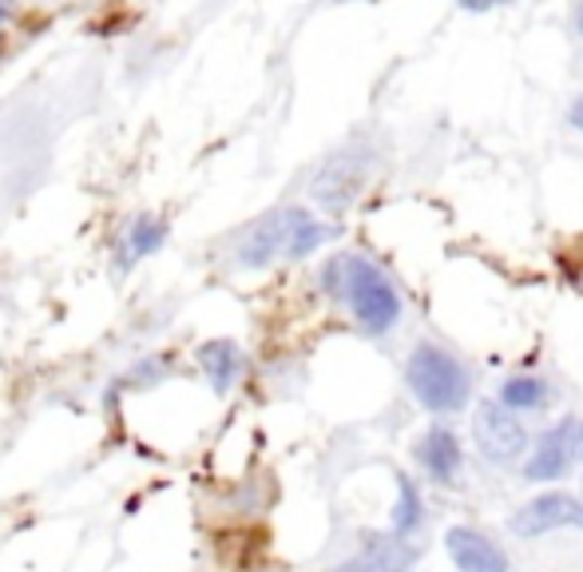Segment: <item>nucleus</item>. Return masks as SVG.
Listing matches in <instances>:
<instances>
[{
  "mask_svg": "<svg viewBox=\"0 0 583 572\" xmlns=\"http://www.w3.org/2000/svg\"><path fill=\"white\" fill-rule=\"evenodd\" d=\"M326 291L333 298H345L354 318L369 334H385L393 322L401 318V298L393 291V282L381 275V267H373L362 255H338L326 263Z\"/></svg>",
  "mask_w": 583,
  "mask_h": 572,
  "instance_id": "1",
  "label": "nucleus"
},
{
  "mask_svg": "<svg viewBox=\"0 0 583 572\" xmlns=\"http://www.w3.org/2000/svg\"><path fill=\"white\" fill-rule=\"evenodd\" d=\"M405 382H409L413 397L433 414H457L469 402L465 366L441 346H417L405 363Z\"/></svg>",
  "mask_w": 583,
  "mask_h": 572,
  "instance_id": "2",
  "label": "nucleus"
},
{
  "mask_svg": "<svg viewBox=\"0 0 583 572\" xmlns=\"http://www.w3.org/2000/svg\"><path fill=\"white\" fill-rule=\"evenodd\" d=\"M369 167H373V155L362 152V148L333 155L330 164L318 171V179H314V199L326 211H345L366 188Z\"/></svg>",
  "mask_w": 583,
  "mask_h": 572,
  "instance_id": "3",
  "label": "nucleus"
},
{
  "mask_svg": "<svg viewBox=\"0 0 583 572\" xmlns=\"http://www.w3.org/2000/svg\"><path fill=\"white\" fill-rule=\"evenodd\" d=\"M472 437H477V445H481V454L489 457V461H496V466L516 461L528 445L524 425L516 421V414H508V409L496 406V402H484V406L477 409V418H472Z\"/></svg>",
  "mask_w": 583,
  "mask_h": 572,
  "instance_id": "4",
  "label": "nucleus"
},
{
  "mask_svg": "<svg viewBox=\"0 0 583 572\" xmlns=\"http://www.w3.org/2000/svg\"><path fill=\"white\" fill-rule=\"evenodd\" d=\"M556 529H583V501L572 493H540L512 517L516 537H544Z\"/></svg>",
  "mask_w": 583,
  "mask_h": 572,
  "instance_id": "5",
  "label": "nucleus"
},
{
  "mask_svg": "<svg viewBox=\"0 0 583 572\" xmlns=\"http://www.w3.org/2000/svg\"><path fill=\"white\" fill-rule=\"evenodd\" d=\"M572 433H575V418H563L560 425H552V430L536 442L532 457H528L524 478L528 481H556V478H563V473L572 469V461H575Z\"/></svg>",
  "mask_w": 583,
  "mask_h": 572,
  "instance_id": "6",
  "label": "nucleus"
},
{
  "mask_svg": "<svg viewBox=\"0 0 583 572\" xmlns=\"http://www.w3.org/2000/svg\"><path fill=\"white\" fill-rule=\"evenodd\" d=\"M417 545H409L405 537H369L366 549L342 561L333 572H409L417 564Z\"/></svg>",
  "mask_w": 583,
  "mask_h": 572,
  "instance_id": "7",
  "label": "nucleus"
},
{
  "mask_svg": "<svg viewBox=\"0 0 583 572\" xmlns=\"http://www.w3.org/2000/svg\"><path fill=\"white\" fill-rule=\"evenodd\" d=\"M448 557L460 572H508V557L492 537L477 533V529H453L445 537Z\"/></svg>",
  "mask_w": 583,
  "mask_h": 572,
  "instance_id": "8",
  "label": "nucleus"
},
{
  "mask_svg": "<svg viewBox=\"0 0 583 572\" xmlns=\"http://www.w3.org/2000/svg\"><path fill=\"white\" fill-rule=\"evenodd\" d=\"M282 246H287V211H275L246 231V239L239 243V263L242 267H266L270 258H282Z\"/></svg>",
  "mask_w": 583,
  "mask_h": 572,
  "instance_id": "9",
  "label": "nucleus"
},
{
  "mask_svg": "<svg viewBox=\"0 0 583 572\" xmlns=\"http://www.w3.org/2000/svg\"><path fill=\"white\" fill-rule=\"evenodd\" d=\"M421 466L429 469V478L441 481V485H453L460 473V445L448 430H429L421 437Z\"/></svg>",
  "mask_w": 583,
  "mask_h": 572,
  "instance_id": "10",
  "label": "nucleus"
},
{
  "mask_svg": "<svg viewBox=\"0 0 583 572\" xmlns=\"http://www.w3.org/2000/svg\"><path fill=\"white\" fill-rule=\"evenodd\" d=\"M199 366L206 370V378H211V385H215L218 394H227L242 374V354H239V346L227 339L206 342V346H199Z\"/></svg>",
  "mask_w": 583,
  "mask_h": 572,
  "instance_id": "11",
  "label": "nucleus"
},
{
  "mask_svg": "<svg viewBox=\"0 0 583 572\" xmlns=\"http://www.w3.org/2000/svg\"><path fill=\"white\" fill-rule=\"evenodd\" d=\"M326 239H330V231L314 215H306L302 207H287V246H282V258L314 255Z\"/></svg>",
  "mask_w": 583,
  "mask_h": 572,
  "instance_id": "12",
  "label": "nucleus"
},
{
  "mask_svg": "<svg viewBox=\"0 0 583 572\" xmlns=\"http://www.w3.org/2000/svg\"><path fill=\"white\" fill-rule=\"evenodd\" d=\"M163 239H167V223L160 219H136L131 223V234H127V246H124V258L127 263H139L143 255H151V251H160Z\"/></svg>",
  "mask_w": 583,
  "mask_h": 572,
  "instance_id": "13",
  "label": "nucleus"
},
{
  "mask_svg": "<svg viewBox=\"0 0 583 572\" xmlns=\"http://www.w3.org/2000/svg\"><path fill=\"white\" fill-rule=\"evenodd\" d=\"M417 525H421V497H417V485L401 473L397 478V509H393V533H397V537H409Z\"/></svg>",
  "mask_w": 583,
  "mask_h": 572,
  "instance_id": "14",
  "label": "nucleus"
},
{
  "mask_svg": "<svg viewBox=\"0 0 583 572\" xmlns=\"http://www.w3.org/2000/svg\"><path fill=\"white\" fill-rule=\"evenodd\" d=\"M544 382L540 378H512V382L500 385V406L504 409H540L544 406Z\"/></svg>",
  "mask_w": 583,
  "mask_h": 572,
  "instance_id": "15",
  "label": "nucleus"
},
{
  "mask_svg": "<svg viewBox=\"0 0 583 572\" xmlns=\"http://www.w3.org/2000/svg\"><path fill=\"white\" fill-rule=\"evenodd\" d=\"M568 119H572V128L583 136V96H580V100H575V104H572V112H568Z\"/></svg>",
  "mask_w": 583,
  "mask_h": 572,
  "instance_id": "16",
  "label": "nucleus"
},
{
  "mask_svg": "<svg viewBox=\"0 0 583 572\" xmlns=\"http://www.w3.org/2000/svg\"><path fill=\"white\" fill-rule=\"evenodd\" d=\"M572 442H575V461H583V418H575V433H572Z\"/></svg>",
  "mask_w": 583,
  "mask_h": 572,
  "instance_id": "17",
  "label": "nucleus"
},
{
  "mask_svg": "<svg viewBox=\"0 0 583 572\" xmlns=\"http://www.w3.org/2000/svg\"><path fill=\"white\" fill-rule=\"evenodd\" d=\"M460 9H472V12H484V9H492L496 0H457Z\"/></svg>",
  "mask_w": 583,
  "mask_h": 572,
  "instance_id": "18",
  "label": "nucleus"
},
{
  "mask_svg": "<svg viewBox=\"0 0 583 572\" xmlns=\"http://www.w3.org/2000/svg\"><path fill=\"white\" fill-rule=\"evenodd\" d=\"M575 33L583 36V4H580V12H575Z\"/></svg>",
  "mask_w": 583,
  "mask_h": 572,
  "instance_id": "19",
  "label": "nucleus"
},
{
  "mask_svg": "<svg viewBox=\"0 0 583 572\" xmlns=\"http://www.w3.org/2000/svg\"><path fill=\"white\" fill-rule=\"evenodd\" d=\"M4 16H9V0H0V21H4Z\"/></svg>",
  "mask_w": 583,
  "mask_h": 572,
  "instance_id": "20",
  "label": "nucleus"
}]
</instances>
